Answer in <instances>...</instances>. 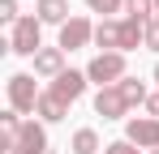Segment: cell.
<instances>
[{"instance_id": "cell-8", "label": "cell", "mask_w": 159, "mask_h": 154, "mask_svg": "<svg viewBox=\"0 0 159 154\" xmlns=\"http://www.w3.org/2000/svg\"><path fill=\"white\" fill-rule=\"evenodd\" d=\"M17 150H22V154H43V150H48V133H43V124L26 120L22 133H17Z\"/></svg>"}, {"instance_id": "cell-9", "label": "cell", "mask_w": 159, "mask_h": 154, "mask_svg": "<svg viewBox=\"0 0 159 154\" xmlns=\"http://www.w3.org/2000/svg\"><path fill=\"white\" fill-rule=\"evenodd\" d=\"M34 73L39 77H60L65 73V51L60 47H43L39 56H34Z\"/></svg>"}, {"instance_id": "cell-18", "label": "cell", "mask_w": 159, "mask_h": 154, "mask_svg": "<svg viewBox=\"0 0 159 154\" xmlns=\"http://www.w3.org/2000/svg\"><path fill=\"white\" fill-rule=\"evenodd\" d=\"M146 47L159 51V17H151V22H146Z\"/></svg>"}, {"instance_id": "cell-23", "label": "cell", "mask_w": 159, "mask_h": 154, "mask_svg": "<svg viewBox=\"0 0 159 154\" xmlns=\"http://www.w3.org/2000/svg\"><path fill=\"white\" fill-rule=\"evenodd\" d=\"M155 81H159V69H155Z\"/></svg>"}, {"instance_id": "cell-19", "label": "cell", "mask_w": 159, "mask_h": 154, "mask_svg": "<svg viewBox=\"0 0 159 154\" xmlns=\"http://www.w3.org/2000/svg\"><path fill=\"white\" fill-rule=\"evenodd\" d=\"M103 154H142L133 141H112V146H103Z\"/></svg>"}, {"instance_id": "cell-6", "label": "cell", "mask_w": 159, "mask_h": 154, "mask_svg": "<svg viewBox=\"0 0 159 154\" xmlns=\"http://www.w3.org/2000/svg\"><path fill=\"white\" fill-rule=\"evenodd\" d=\"M95 111H99L103 120H120V116L129 111V103H125V94H120L116 86H103V90L95 94Z\"/></svg>"}, {"instance_id": "cell-3", "label": "cell", "mask_w": 159, "mask_h": 154, "mask_svg": "<svg viewBox=\"0 0 159 154\" xmlns=\"http://www.w3.org/2000/svg\"><path fill=\"white\" fill-rule=\"evenodd\" d=\"M39 17H22V22L13 26V39H9V51H17V56H39Z\"/></svg>"}, {"instance_id": "cell-10", "label": "cell", "mask_w": 159, "mask_h": 154, "mask_svg": "<svg viewBox=\"0 0 159 154\" xmlns=\"http://www.w3.org/2000/svg\"><path fill=\"white\" fill-rule=\"evenodd\" d=\"M138 43H146V26L133 22V17H125V22H120V56H125V51H133Z\"/></svg>"}, {"instance_id": "cell-11", "label": "cell", "mask_w": 159, "mask_h": 154, "mask_svg": "<svg viewBox=\"0 0 159 154\" xmlns=\"http://www.w3.org/2000/svg\"><path fill=\"white\" fill-rule=\"evenodd\" d=\"M39 22L65 26V22H69V0H39Z\"/></svg>"}, {"instance_id": "cell-22", "label": "cell", "mask_w": 159, "mask_h": 154, "mask_svg": "<svg viewBox=\"0 0 159 154\" xmlns=\"http://www.w3.org/2000/svg\"><path fill=\"white\" fill-rule=\"evenodd\" d=\"M155 13H159V0H155Z\"/></svg>"}, {"instance_id": "cell-24", "label": "cell", "mask_w": 159, "mask_h": 154, "mask_svg": "<svg viewBox=\"0 0 159 154\" xmlns=\"http://www.w3.org/2000/svg\"><path fill=\"white\" fill-rule=\"evenodd\" d=\"M155 154H159V150H155Z\"/></svg>"}, {"instance_id": "cell-21", "label": "cell", "mask_w": 159, "mask_h": 154, "mask_svg": "<svg viewBox=\"0 0 159 154\" xmlns=\"http://www.w3.org/2000/svg\"><path fill=\"white\" fill-rule=\"evenodd\" d=\"M146 107H151V116L159 120V94H151V99H146Z\"/></svg>"}, {"instance_id": "cell-2", "label": "cell", "mask_w": 159, "mask_h": 154, "mask_svg": "<svg viewBox=\"0 0 159 154\" xmlns=\"http://www.w3.org/2000/svg\"><path fill=\"white\" fill-rule=\"evenodd\" d=\"M9 103H13L17 116H26V111L39 107V90H34V77L30 73H13L9 77Z\"/></svg>"}, {"instance_id": "cell-12", "label": "cell", "mask_w": 159, "mask_h": 154, "mask_svg": "<svg viewBox=\"0 0 159 154\" xmlns=\"http://www.w3.org/2000/svg\"><path fill=\"white\" fill-rule=\"evenodd\" d=\"M65 111H69V103H60L48 90V94H39V107H34V116H43V120H65Z\"/></svg>"}, {"instance_id": "cell-14", "label": "cell", "mask_w": 159, "mask_h": 154, "mask_svg": "<svg viewBox=\"0 0 159 154\" xmlns=\"http://www.w3.org/2000/svg\"><path fill=\"white\" fill-rule=\"evenodd\" d=\"M116 90H120V94H125V103H146L151 99V94H146V86H142V81H138V77H120V81H116Z\"/></svg>"}, {"instance_id": "cell-20", "label": "cell", "mask_w": 159, "mask_h": 154, "mask_svg": "<svg viewBox=\"0 0 159 154\" xmlns=\"http://www.w3.org/2000/svg\"><path fill=\"white\" fill-rule=\"evenodd\" d=\"M86 4H90L95 13H116V9H120L125 0H86Z\"/></svg>"}, {"instance_id": "cell-17", "label": "cell", "mask_w": 159, "mask_h": 154, "mask_svg": "<svg viewBox=\"0 0 159 154\" xmlns=\"http://www.w3.org/2000/svg\"><path fill=\"white\" fill-rule=\"evenodd\" d=\"M0 22H22V17H17V0H0Z\"/></svg>"}, {"instance_id": "cell-4", "label": "cell", "mask_w": 159, "mask_h": 154, "mask_svg": "<svg viewBox=\"0 0 159 154\" xmlns=\"http://www.w3.org/2000/svg\"><path fill=\"white\" fill-rule=\"evenodd\" d=\"M125 141L142 146V150H159V120L155 116H133L125 124Z\"/></svg>"}, {"instance_id": "cell-15", "label": "cell", "mask_w": 159, "mask_h": 154, "mask_svg": "<svg viewBox=\"0 0 159 154\" xmlns=\"http://www.w3.org/2000/svg\"><path fill=\"white\" fill-rule=\"evenodd\" d=\"M99 150V133L95 128H78L73 133V154H95Z\"/></svg>"}, {"instance_id": "cell-1", "label": "cell", "mask_w": 159, "mask_h": 154, "mask_svg": "<svg viewBox=\"0 0 159 154\" xmlns=\"http://www.w3.org/2000/svg\"><path fill=\"white\" fill-rule=\"evenodd\" d=\"M86 77L99 81V90H103V86H116V81L125 77V56H120V51H103V56H95L90 69H86Z\"/></svg>"}, {"instance_id": "cell-7", "label": "cell", "mask_w": 159, "mask_h": 154, "mask_svg": "<svg viewBox=\"0 0 159 154\" xmlns=\"http://www.w3.org/2000/svg\"><path fill=\"white\" fill-rule=\"evenodd\" d=\"M86 81H90V77L86 73H73V69H69V73H60L52 81V94L60 103H73V99H82V90H86Z\"/></svg>"}, {"instance_id": "cell-16", "label": "cell", "mask_w": 159, "mask_h": 154, "mask_svg": "<svg viewBox=\"0 0 159 154\" xmlns=\"http://www.w3.org/2000/svg\"><path fill=\"white\" fill-rule=\"evenodd\" d=\"M125 9H129V17L133 22H151V13H155V0H125Z\"/></svg>"}, {"instance_id": "cell-13", "label": "cell", "mask_w": 159, "mask_h": 154, "mask_svg": "<svg viewBox=\"0 0 159 154\" xmlns=\"http://www.w3.org/2000/svg\"><path fill=\"white\" fill-rule=\"evenodd\" d=\"M95 43L120 51V22H99V26H95Z\"/></svg>"}, {"instance_id": "cell-5", "label": "cell", "mask_w": 159, "mask_h": 154, "mask_svg": "<svg viewBox=\"0 0 159 154\" xmlns=\"http://www.w3.org/2000/svg\"><path fill=\"white\" fill-rule=\"evenodd\" d=\"M90 39H95V26L86 22V17H69V22L60 26V51H78Z\"/></svg>"}]
</instances>
